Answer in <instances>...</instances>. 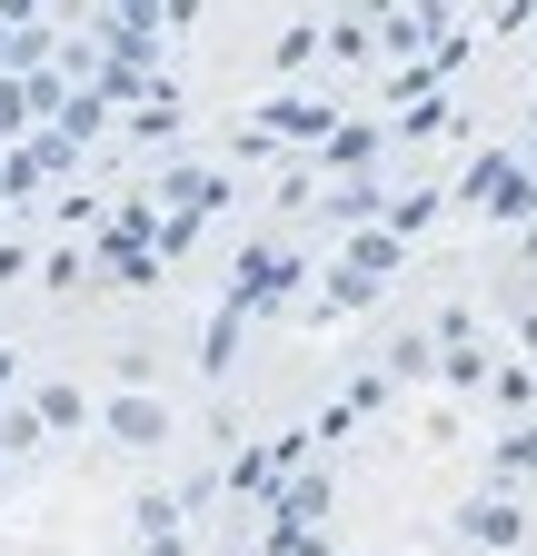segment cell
Returning a JSON list of instances; mask_svg holds the SVG:
<instances>
[{
    "mask_svg": "<svg viewBox=\"0 0 537 556\" xmlns=\"http://www.w3.org/2000/svg\"><path fill=\"white\" fill-rule=\"evenodd\" d=\"M498 477H537V428H517V438H508V457H498Z\"/></svg>",
    "mask_w": 537,
    "mask_h": 556,
    "instance_id": "3",
    "label": "cell"
},
{
    "mask_svg": "<svg viewBox=\"0 0 537 556\" xmlns=\"http://www.w3.org/2000/svg\"><path fill=\"white\" fill-rule=\"evenodd\" d=\"M467 536H478V546H508V536H517V507H478V517H467Z\"/></svg>",
    "mask_w": 537,
    "mask_h": 556,
    "instance_id": "2",
    "label": "cell"
},
{
    "mask_svg": "<svg viewBox=\"0 0 537 556\" xmlns=\"http://www.w3.org/2000/svg\"><path fill=\"white\" fill-rule=\"evenodd\" d=\"M160 428H170V417H160L150 397H120V407H110V438H120V447H150Z\"/></svg>",
    "mask_w": 537,
    "mask_h": 556,
    "instance_id": "1",
    "label": "cell"
}]
</instances>
